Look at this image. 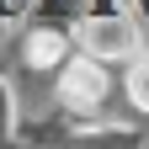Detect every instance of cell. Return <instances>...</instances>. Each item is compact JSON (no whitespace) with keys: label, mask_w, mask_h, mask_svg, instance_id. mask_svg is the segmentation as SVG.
Instances as JSON below:
<instances>
[{"label":"cell","mask_w":149,"mask_h":149,"mask_svg":"<svg viewBox=\"0 0 149 149\" xmlns=\"http://www.w3.org/2000/svg\"><path fill=\"white\" fill-rule=\"evenodd\" d=\"M59 96H64L69 107L91 112V107L107 96V74H101V64H96V59H74V64L59 74Z\"/></svg>","instance_id":"2"},{"label":"cell","mask_w":149,"mask_h":149,"mask_svg":"<svg viewBox=\"0 0 149 149\" xmlns=\"http://www.w3.org/2000/svg\"><path fill=\"white\" fill-rule=\"evenodd\" d=\"M128 96H133L139 112H149V59L133 64V74H128Z\"/></svg>","instance_id":"4"},{"label":"cell","mask_w":149,"mask_h":149,"mask_svg":"<svg viewBox=\"0 0 149 149\" xmlns=\"http://www.w3.org/2000/svg\"><path fill=\"white\" fill-rule=\"evenodd\" d=\"M80 48H85V59H123L139 48V32L123 16H91L80 27Z\"/></svg>","instance_id":"1"},{"label":"cell","mask_w":149,"mask_h":149,"mask_svg":"<svg viewBox=\"0 0 149 149\" xmlns=\"http://www.w3.org/2000/svg\"><path fill=\"white\" fill-rule=\"evenodd\" d=\"M64 48H69V43H64V32L43 27V32H32V37H27V64H32V69L59 64V59H64Z\"/></svg>","instance_id":"3"},{"label":"cell","mask_w":149,"mask_h":149,"mask_svg":"<svg viewBox=\"0 0 149 149\" xmlns=\"http://www.w3.org/2000/svg\"><path fill=\"white\" fill-rule=\"evenodd\" d=\"M11 128V96H6V85H0V133Z\"/></svg>","instance_id":"5"}]
</instances>
